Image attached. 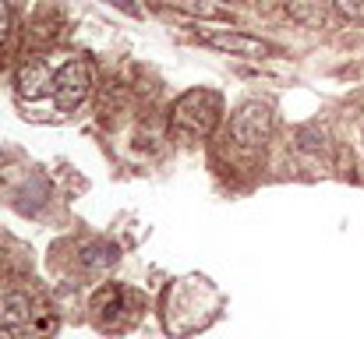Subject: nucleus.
Returning <instances> with one entry per match:
<instances>
[{
  "instance_id": "nucleus-1",
  "label": "nucleus",
  "mask_w": 364,
  "mask_h": 339,
  "mask_svg": "<svg viewBox=\"0 0 364 339\" xmlns=\"http://www.w3.org/2000/svg\"><path fill=\"white\" fill-rule=\"evenodd\" d=\"M223 117V96L213 89H191L173 103V127L188 138H205Z\"/></svg>"
},
{
  "instance_id": "nucleus-2",
  "label": "nucleus",
  "mask_w": 364,
  "mask_h": 339,
  "mask_svg": "<svg viewBox=\"0 0 364 339\" xmlns=\"http://www.w3.org/2000/svg\"><path fill=\"white\" fill-rule=\"evenodd\" d=\"M272 134V107L262 99H247L230 120V141L244 152H258Z\"/></svg>"
},
{
  "instance_id": "nucleus-3",
  "label": "nucleus",
  "mask_w": 364,
  "mask_h": 339,
  "mask_svg": "<svg viewBox=\"0 0 364 339\" xmlns=\"http://www.w3.org/2000/svg\"><path fill=\"white\" fill-rule=\"evenodd\" d=\"M92 92V68L85 60H68L57 75H53V99L57 107L68 110H78Z\"/></svg>"
},
{
  "instance_id": "nucleus-4",
  "label": "nucleus",
  "mask_w": 364,
  "mask_h": 339,
  "mask_svg": "<svg viewBox=\"0 0 364 339\" xmlns=\"http://www.w3.org/2000/svg\"><path fill=\"white\" fill-rule=\"evenodd\" d=\"M205 46L213 50H223V53H234V57H247V60H262L265 53H272L269 43L255 39V36H244V32H234V28H220V32H202Z\"/></svg>"
},
{
  "instance_id": "nucleus-5",
  "label": "nucleus",
  "mask_w": 364,
  "mask_h": 339,
  "mask_svg": "<svg viewBox=\"0 0 364 339\" xmlns=\"http://www.w3.org/2000/svg\"><path fill=\"white\" fill-rule=\"evenodd\" d=\"M14 85L25 99H43L46 92H53V75H50L46 60H25L14 75Z\"/></svg>"
},
{
  "instance_id": "nucleus-6",
  "label": "nucleus",
  "mask_w": 364,
  "mask_h": 339,
  "mask_svg": "<svg viewBox=\"0 0 364 339\" xmlns=\"http://www.w3.org/2000/svg\"><path fill=\"white\" fill-rule=\"evenodd\" d=\"M28 315H32V301H28L21 290H7V294H0V325H14V329H21V325L28 322Z\"/></svg>"
},
{
  "instance_id": "nucleus-7",
  "label": "nucleus",
  "mask_w": 364,
  "mask_h": 339,
  "mask_svg": "<svg viewBox=\"0 0 364 339\" xmlns=\"http://www.w3.org/2000/svg\"><path fill=\"white\" fill-rule=\"evenodd\" d=\"M117 258H121V247L114 240H92L82 247V262L89 269H110V265H117Z\"/></svg>"
},
{
  "instance_id": "nucleus-8",
  "label": "nucleus",
  "mask_w": 364,
  "mask_h": 339,
  "mask_svg": "<svg viewBox=\"0 0 364 339\" xmlns=\"http://www.w3.org/2000/svg\"><path fill=\"white\" fill-rule=\"evenodd\" d=\"M177 7H184V11H195V14H205V18H227L220 7H213V4H195V0H173Z\"/></svg>"
},
{
  "instance_id": "nucleus-9",
  "label": "nucleus",
  "mask_w": 364,
  "mask_h": 339,
  "mask_svg": "<svg viewBox=\"0 0 364 339\" xmlns=\"http://www.w3.org/2000/svg\"><path fill=\"white\" fill-rule=\"evenodd\" d=\"M336 11H340L343 18L364 21V0H336Z\"/></svg>"
},
{
  "instance_id": "nucleus-10",
  "label": "nucleus",
  "mask_w": 364,
  "mask_h": 339,
  "mask_svg": "<svg viewBox=\"0 0 364 339\" xmlns=\"http://www.w3.org/2000/svg\"><path fill=\"white\" fill-rule=\"evenodd\" d=\"M7 36H11V7L0 0V46L7 43Z\"/></svg>"
},
{
  "instance_id": "nucleus-11",
  "label": "nucleus",
  "mask_w": 364,
  "mask_h": 339,
  "mask_svg": "<svg viewBox=\"0 0 364 339\" xmlns=\"http://www.w3.org/2000/svg\"><path fill=\"white\" fill-rule=\"evenodd\" d=\"M103 4H110V7H117V11H124L127 18H138V14H141L134 0H103Z\"/></svg>"
},
{
  "instance_id": "nucleus-12",
  "label": "nucleus",
  "mask_w": 364,
  "mask_h": 339,
  "mask_svg": "<svg viewBox=\"0 0 364 339\" xmlns=\"http://www.w3.org/2000/svg\"><path fill=\"white\" fill-rule=\"evenodd\" d=\"M0 339H21V329H14V325H0Z\"/></svg>"
}]
</instances>
